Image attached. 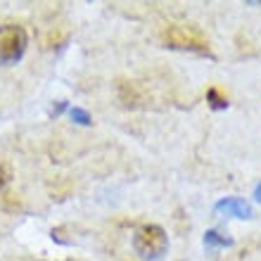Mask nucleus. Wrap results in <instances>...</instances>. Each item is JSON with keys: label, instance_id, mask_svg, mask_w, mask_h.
I'll return each mask as SVG.
<instances>
[{"label": "nucleus", "instance_id": "obj_1", "mask_svg": "<svg viewBox=\"0 0 261 261\" xmlns=\"http://www.w3.org/2000/svg\"><path fill=\"white\" fill-rule=\"evenodd\" d=\"M133 249L143 261H159L169 252V235L162 226L145 223L133 233Z\"/></svg>", "mask_w": 261, "mask_h": 261}, {"label": "nucleus", "instance_id": "obj_2", "mask_svg": "<svg viewBox=\"0 0 261 261\" xmlns=\"http://www.w3.org/2000/svg\"><path fill=\"white\" fill-rule=\"evenodd\" d=\"M29 45V36L19 24H3L0 27V64L19 62Z\"/></svg>", "mask_w": 261, "mask_h": 261}, {"label": "nucleus", "instance_id": "obj_3", "mask_svg": "<svg viewBox=\"0 0 261 261\" xmlns=\"http://www.w3.org/2000/svg\"><path fill=\"white\" fill-rule=\"evenodd\" d=\"M164 43L169 48H178V50H195V53H204L206 50V38L199 34L197 29L193 27H183V24H176V27H169L164 31Z\"/></svg>", "mask_w": 261, "mask_h": 261}, {"label": "nucleus", "instance_id": "obj_4", "mask_svg": "<svg viewBox=\"0 0 261 261\" xmlns=\"http://www.w3.org/2000/svg\"><path fill=\"white\" fill-rule=\"evenodd\" d=\"M214 212L226 214V216H235V219H249L252 216V206H249V202H245L240 197H226L221 202H216Z\"/></svg>", "mask_w": 261, "mask_h": 261}, {"label": "nucleus", "instance_id": "obj_5", "mask_svg": "<svg viewBox=\"0 0 261 261\" xmlns=\"http://www.w3.org/2000/svg\"><path fill=\"white\" fill-rule=\"evenodd\" d=\"M230 245H233V240H230V238H223V235L216 233V230H209V233L204 235V247H206V252H216V249L230 247Z\"/></svg>", "mask_w": 261, "mask_h": 261}, {"label": "nucleus", "instance_id": "obj_6", "mask_svg": "<svg viewBox=\"0 0 261 261\" xmlns=\"http://www.w3.org/2000/svg\"><path fill=\"white\" fill-rule=\"evenodd\" d=\"M206 100H212V107L214 110H223V107H226V97H219V93H216V90H209V93H206Z\"/></svg>", "mask_w": 261, "mask_h": 261}, {"label": "nucleus", "instance_id": "obj_7", "mask_svg": "<svg viewBox=\"0 0 261 261\" xmlns=\"http://www.w3.org/2000/svg\"><path fill=\"white\" fill-rule=\"evenodd\" d=\"M71 119H74L76 124H81V126H88V124H90V117H88V112L79 110V107H74V110H71Z\"/></svg>", "mask_w": 261, "mask_h": 261}, {"label": "nucleus", "instance_id": "obj_8", "mask_svg": "<svg viewBox=\"0 0 261 261\" xmlns=\"http://www.w3.org/2000/svg\"><path fill=\"white\" fill-rule=\"evenodd\" d=\"M7 180H10V173H7V169L3 164H0V190L7 186Z\"/></svg>", "mask_w": 261, "mask_h": 261}, {"label": "nucleus", "instance_id": "obj_9", "mask_svg": "<svg viewBox=\"0 0 261 261\" xmlns=\"http://www.w3.org/2000/svg\"><path fill=\"white\" fill-rule=\"evenodd\" d=\"M254 199H256V202H261V183L256 186V190H254Z\"/></svg>", "mask_w": 261, "mask_h": 261}]
</instances>
